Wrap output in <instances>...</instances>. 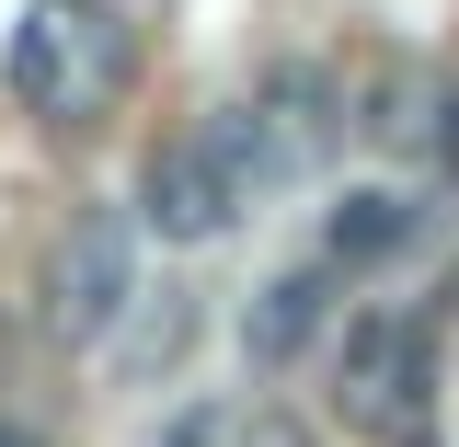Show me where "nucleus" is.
Here are the masks:
<instances>
[{"label": "nucleus", "mask_w": 459, "mask_h": 447, "mask_svg": "<svg viewBox=\"0 0 459 447\" xmlns=\"http://www.w3.org/2000/svg\"><path fill=\"white\" fill-rule=\"evenodd\" d=\"M12 92L47 126H104L126 92V23L104 0H35V23L12 35Z\"/></svg>", "instance_id": "f257e3e1"}, {"label": "nucleus", "mask_w": 459, "mask_h": 447, "mask_svg": "<svg viewBox=\"0 0 459 447\" xmlns=\"http://www.w3.org/2000/svg\"><path fill=\"white\" fill-rule=\"evenodd\" d=\"M333 401L368 447H437V333L413 310H368L333 356Z\"/></svg>", "instance_id": "f03ea898"}, {"label": "nucleus", "mask_w": 459, "mask_h": 447, "mask_svg": "<svg viewBox=\"0 0 459 447\" xmlns=\"http://www.w3.org/2000/svg\"><path fill=\"white\" fill-rule=\"evenodd\" d=\"M207 138H219L230 184H241V207H253L264 184H299V172H322V150L344 138V92L322 81V69H276V81H264L241 115H219Z\"/></svg>", "instance_id": "7ed1b4c3"}, {"label": "nucleus", "mask_w": 459, "mask_h": 447, "mask_svg": "<svg viewBox=\"0 0 459 447\" xmlns=\"http://www.w3.org/2000/svg\"><path fill=\"white\" fill-rule=\"evenodd\" d=\"M126 298H138V229L115 219V207L69 219V241L47 253V333L57 344H104Z\"/></svg>", "instance_id": "20e7f679"}, {"label": "nucleus", "mask_w": 459, "mask_h": 447, "mask_svg": "<svg viewBox=\"0 0 459 447\" xmlns=\"http://www.w3.org/2000/svg\"><path fill=\"white\" fill-rule=\"evenodd\" d=\"M138 219L161 229V241H219L230 219H241V184H230V161H219V138L195 126V138H161L150 150V172H138Z\"/></svg>", "instance_id": "39448f33"}, {"label": "nucleus", "mask_w": 459, "mask_h": 447, "mask_svg": "<svg viewBox=\"0 0 459 447\" xmlns=\"http://www.w3.org/2000/svg\"><path fill=\"white\" fill-rule=\"evenodd\" d=\"M344 115H356V138H368V150H391V161H425L437 81H425L413 57H379V69H368V92H344Z\"/></svg>", "instance_id": "423d86ee"}, {"label": "nucleus", "mask_w": 459, "mask_h": 447, "mask_svg": "<svg viewBox=\"0 0 459 447\" xmlns=\"http://www.w3.org/2000/svg\"><path fill=\"white\" fill-rule=\"evenodd\" d=\"M322 310H333V276H322V264H299V276H276L264 298H253V322H241V356H253V367H287L299 344L322 333Z\"/></svg>", "instance_id": "0eeeda50"}, {"label": "nucleus", "mask_w": 459, "mask_h": 447, "mask_svg": "<svg viewBox=\"0 0 459 447\" xmlns=\"http://www.w3.org/2000/svg\"><path fill=\"white\" fill-rule=\"evenodd\" d=\"M115 322H126V333H104L115 344V367H126V379H161L172 356H184V344H195V298H126V310H115Z\"/></svg>", "instance_id": "6e6552de"}, {"label": "nucleus", "mask_w": 459, "mask_h": 447, "mask_svg": "<svg viewBox=\"0 0 459 447\" xmlns=\"http://www.w3.org/2000/svg\"><path fill=\"white\" fill-rule=\"evenodd\" d=\"M402 241H413V207H402L391 184L344 195L333 219H322V253H333V264H379V253H402Z\"/></svg>", "instance_id": "1a4fd4ad"}, {"label": "nucleus", "mask_w": 459, "mask_h": 447, "mask_svg": "<svg viewBox=\"0 0 459 447\" xmlns=\"http://www.w3.org/2000/svg\"><path fill=\"white\" fill-rule=\"evenodd\" d=\"M219 447H322V436H310L299 413H276V401H253L241 425H219Z\"/></svg>", "instance_id": "9d476101"}, {"label": "nucleus", "mask_w": 459, "mask_h": 447, "mask_svg": "<svg viewBox=\"0 0 459 447\" xmlns=\"http://www.w3.org/2000/svg\"><path fill=\"white\" fill-rule=\"evenodd\" d=\"M425 161L459 184V92H437V126H425Z\"/></svg>", "instance_id": "9b49d317"}, {"label": "nucleus", "mask_w": 459, "mask_h": 447, "mask_svg": "<svg viewBox=\"0 0 459 447\" xmlns=\"http://www.w3.org/2000/svg\"><path fill=\"white\" fill-rule=\"evenodd\" d=\"M150 447H219V413H172V425H161Z\"/></svg>", "instance_id": "f8f14e48"}, {"label": "nucleus", "mask_w": 459, "mask_h": 447, "mask_svg": "<svg viewBox=\"0 0 459 447\" xmlns=\"http://www.w3.org/2000/svg\"><path fill=\"white\" fill-rule=\"evenodd\" d=\"M0 447H47V436H23V425H0Z\"/></svg>", "instance_id": "ddd939ff"}]
</instances>
